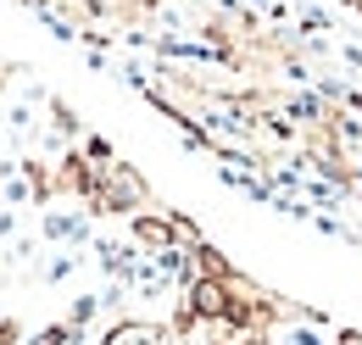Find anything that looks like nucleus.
Returning <instances> with one entry per match:
<instances>
[{
	"mask_svg": "<svg viewBox=\"0 0 362 345\" xmlns=\"http://www.w3.org/2000/svg\"><path fill=\"white\" fill-rule=\"evenodd\" d=\"M11 234H17V212H11V206H0V240H11Z\"/></svg>",
	"mask_w": 362,
	"mask_h": 345,
	"instance_id": "nucleus-10",
	"label": "nucleus"
},
{
	"mask_svg": "<svg viewBox=\"0 0 362 345\" xmlns=\"http://www.w3.org/2000/svg\"><path fill=\"white\" fill-rule=\"evenodd\" d=\"M0 117H6V129L17 134V139H23V134H34V123H40V117H34V100H28V95L6 100V112H0Z\"/></svg>",
	"mask_w": 362,
	"mask_h": 345,
	"instance_id": "nucleus-5",
	"label": "nucleus"
},
{
	"mask_svg": "<svg viewBox=\"0 0 362 345\" xmlns=\"http://www.w3.org/2000/svg\"><path fill=\"white\" fill-rule=\"evenodd\" d=\"M129 240H134L145 257H156V251H173V245H179L173 217H168V212H134V223H129Z\"/></svg>",
	"mask_w": 362,
	"mask_h": 345,
	"instance_id": "nucleus-2",
	"label": "nucleus"
},
{
	"mask_svg": "<svg viewBox=\"0 0 362 345\" xmlns=\"http://www.w3.org/2000/svg\"><path fill=\"white\" fill-rule=\"evenodd\" d=\"M67 340H73V329H67V323H50V329H40L28 345H67Z\"/></svg>",
	"mask_w": 362,
	"mask_h": 345,
	"instance_id": "nucleus-9",
	"label": "nucleus"
},
{
	"mask_svg": "<svg viewBox=\"0 0 362 345\" xmlns=\"http://www.w3.org/2000/svg\"><path fill=\"white\" fill-rule=\"evenodd\" d=\"M40 234H45V245H90V212H62L50 201Z\"/></svg>",
	"mask_w": 362,
	"mask_h": 345,
	"instance_id": "nucleus-3",
	"label": "nucleus"
},
{
	"mask_svg": "<svg viewBox=\"0 0 362 345\" xmlns=\"http://www.w3.org/2000/svg\"><path fill=\"white\" fill-rule=\"evenodd\" d=\"M73 273H78V257H73V251H56V257L45 262V279H50V284H67Z\"/></svg>",
	"mask_w": 362,
	"mask_h": 345,
	"instance_id": "nucleus-7",
	"label": "nucleus"
},
{
	"mask_svg": "<svg viewBox=\"0 0 362 345\" xmlns=\"http://www.w3.org/2000/svg\"><path fill=\"white\" fill-rule=\"evenodd\" d=\"M329 345H362V329H340V334H334Z\"/></svg>",
	"mask_w": 362,
	"mask_h": 345,
	"instance_id": "nucleus-12",
	"label": "nucleus"
},
{
	"mask_svg": "<svg viewBox=\"0 0 362 345\" xmlns=\"http://www.w3.org/2000/svg\"><path fill=\"white\" fill-rule=\"evenodd\" d=\"M279 345H329V340L317 334V323H301V329H290V334H284Z\"/></svg>",
	"mask_w": 362,
	"mask_h": 345,
	"instance_id": "nucleus-8",
	"label": "nucleus"
},
{
	"mask_svg": "<svg viewBox=\"0 0 362 345\" xmlns=\"http://www.w3.org/2000/svg\"><path fill=\"white\" fill-rule=\"evenodd\" d=\"M95 317H100V296H78V301L67 306V329L78 334V329H90Z\"/></svg>",
	"mask_w": 362,
	"mask_h": 345,
	"instance_id": "nucleus-6",
	"label": "nucleus"
},
{
	"mask_svg": "<svg viewBox=\"0 0 362 345\" xmlns=\"http://www.w3.org/2000/svg\"><path fill=\"white\" fill-rule=\"evenodd\" d=\"M100 345H168V329L151 323V317H123V323L106 329V340H100Z\"/></svg>",
	"mask_w": 362,
	"mask_h": 345,
	"instance_id": "nucleus-4",
	"label": "nucleus"
},
{
	"mask_svg": "<svg viewBox=\"0 0 362 345\" xmlns=\"http://www.w3.org/2000/svg\"><path fill=\"white\" fill-rule=\"evenodd\" d=\"M17 334H23V323H11V317H0V345H17Z\"/></svg>",
	"mask_w": 362,
	"mask_h": 345,
	"instance_id": "nucleus-11",
	"label": "nucleus"
},
{
	"mask_svg": "<svg viewBox=\"0 0 362 345\" xmlns=\"http://www.w3.org/2000/svg\"><path fill=\"white\" fill-rule=\"evenodd\" d=\"M151 206V184L139 178L129 162H112V168H100V184H95L90 195V212H145Z\"/></svg>",
	"mask_w": 362,
	"mask_h": 345,
	"instance_id": "nucleus-1",
	"label": "nucleus"
}]
</instances>
